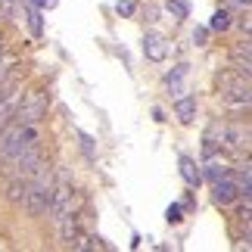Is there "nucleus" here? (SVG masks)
<instances>
[{
  "instance_id": "f257e3e1",
  "label": "nucleus",
  "mask_w": 252,
  "mask_h": 252,
  "mask_svg": "<svg viewBox=\"0 0 252 252\" xmlns=\"http://www.w3.org/2000/svg\"><path fill=\"white\" fill-rule=\"evenodd\" d=\"M53 171L47 162H41V165L34 168V174L28 178V193H25V209L28 215H47V209H50V199H53Z\"/></svg>"
},
{
  "instance_id": "f03ea898",
  "label": "nucleus",
  "mask_w": 252,
  "mask_h": 252,
  "mask_svg": "<svg viewBox=\"0 0 252 252\" xmlns=\"http://www.w3.org/2000/svg\"><path fill=\"white\" fill-rule=\"evenodd\" d=\"M72 212H75V190H72L69 181H60L53 187V199H50V209H47V218H50L53 224H60Z\"/></svg>"
},
{
  "instance_id": "7ed1b4c3",
  "label": "nucleus",
  "mask_w": 252,
  "mask_h": 252,
  "mask_svg": "<svg viewBox=\"0 0 252 252\" xmlns=\"http://www.w3.org/2000/svg\"><path fill=\"white\" fill-rule=\"evenodd\" d=\"M44 112H47V94L34 91V94L22 96V103H19V109L13 115V122L16 125H37L44 119Z\"/></svg>"
},
{
  "instance_id": "20e7f679",
  "label": "nucleus",
  "mask_w": 252,
  "mask_h": 252,
  "mask_svg": "<svg viewBox=\"0 0 252 252\" xmlns=\"http://www.w3.org/2000/svg\"><path fill=\"white\" fill-rule=\"evenodd\" d=\"M221 96L227 106H240V109H252V87L246 84V78H221Z\"/></svg>"
},
{
  "instance_id": "39448f33",
  "label": "nucleus",
  "mask_w": 252,
  "mask_h": 252,
  "mask_svg": "<svg viewBox=\"0 0 252 252\" xmlns=\"http://www.w3.org/2000/svg\"><path fill=\"white\" fill-rule=\"evenodd\" d=\"M221 143L230 147V150H246L252 143V134L246 128H240V125H224V128H221Z\"/></svg>"
},
{
  "instance_id": "423d86ee",
  "label": "nucleus",
  "mask_w": 252,
  "mask_h": 252,
  "mask_svg": "<svg viewBox=\"0 0 252 252\" xmlns=\"http://www.w3.org/2000/svg\"><path fill=\"white\" fill-rule=\"evenodd\" d=\"M212 196H215V202L218 206H230V202H234L240 193H237V181L230 178H221V181H215V187H212Z\"/></svg>"
},
{
  "instance_id": "0eeeda50",
  "label": "nucleus",
  "mask_w": 252,
  "mask_h": 252,
  "mask_svg": "<svg viewBox=\"0 0 252 252\" xmlns=\"http://www.w3.org/2000/svg\"><path fill=\"white\" fill-rule=\"evenodd\" d=\"M19 103H22V94H19V87H16V91H9L3 100H0V128L13 122V115H16V109H19Z\"/></svg>"
},
{
  "instance_id": "6e6552de",
  "label": "nucleus",
  "mask_w": 252,
  "mask_h": 252,
  "mask_svg": "<svg viewBox=\"0 0 252 252\" xmlns=\"http://www.w3.org/2000/svg\"><path fill=\"white\" fill-rule=\"evenodd\" d=\"M56 227H60V237H63V243H65V246H72L75 240L81 237V230H78V218H75V212H72V215H65V218H63Z\"/></svg>"
},
{
  "instance_id": "1a4fd4ad",
  "label": "nucleus",
  "mask_w": 252,
  "mask_h": 252,
  "mask_svg": "<svg viewBox=\"0 0 252 252\" xmlns=\"http://www.w3.org/2000/svg\"><path fill=\"white\" fill-rule=\"evenodd\" d=\"M143 53L150 56V60H165V41H162L159 34H147L143 37Z\"/></svg>"
},
{
  "instance_id": "9d476101",
  "label": "nucleus",
  "mask_w": 252,
  "mask_h": 252,
  "mask_svg": "<svg viewBox=\"0 0 252 252\" xmlns=\"http://www.w3.org/2000/svg\"><path fill=\"white\" fill-rule=\"evenodd\" d=\"M174 112H178V119H181L184 125H190L193 119H196V100H193V96H178Z\"/></svg>"
},
{
  "instance_id": "9b49d317",
  "label": "nucleus",
  "mask_w": 252,
  "mask_h": 252,
  "mask_svg": "<svg viewBox=\"0 0 252 252\" xmlns=\"http://www.w3.org/2000/svg\"><path fill=\"white\" fill-rule=\"evenodd\" d=\"M237 193L246 202H252V165H243L237 171Z\"/></svg>"
},
{
  "instance_id": "f8f14e48",
  "label": "nucleus",
  "mask_w": 252,
  "mask_h": 252,
  "mask_svg": "<svg viewBox=\"0 0 252 252\" xmlns=\"http://www.w3.org/2000/svg\"><path fill=\"white\" fill-rule=\"evenodd\" d=\"M181 174H184V181H187L190 187H199L202 171H199V165H196V162H193L190 156H184V159H181Z\"/></svg>"
},
{
  "instance_id": "ddd939ff",
  "label": "nucleus",
  "mask_w": 252,
  "mask_h": 252,
  "mask_svg": "<svg viewBox=\"0 0 252 252\" xmlns=\"http://www.w3.org/2000/svg\"><path fill=\"white\" fill-rule=\"evenodd\" d=\"M234 69L237 75H243V78H252V56H243V53H234Z\"/></svg>"
},
{
  "instance_id": "4468645a",
  "label": "nucleus",
  "mask_w": 252,
  "mask_h": 252,
  "mask_svg": "<svg viewBox=\"0 0 252 252\" xmlns=\"http://www.w3.org/2000/svg\"><path fill=\"white\" fill-rule=\"evenodd\" d=\"M209 28H212V32H227V28H230V13H224V9H218V13L212 16Z\"/></svg>"
},
{
  "instance_id": "2eb2a0df",
  "label": "nucleus",
  "mask_w": 252,
  "mask_h": 252,
  "mask_svg": "<svg viewBox=\"0 0 252 252\" xmlns=\"http://www.w3.org/2000/svg\"><path fill=\"white\" fill-rule=\"evenodd\" d=\"M227 165H221V162H209V165H206V178L212 181V184H215V181H221V178H227Z\"/></svg>"
},
{
  "instance_id": "dca6fc26",
  "label": "nucleus",
  "mask_w": 252,
  "mask_h": 252,
  "mask_svg": "<svg viewBox=\"0 0 252 252\" xmlns=\"http://www.w3.org/2000/svg\"><path fill=\"white\" fill-rule=\"evenodd\" d=\"M184 75H187V65H178V69L168 75V87H171V94H181V81H184Z\"/></svg>"
},
{
  "instance_id": "f3484780",
  "label": "nucleus",
  "mask_w": 252,
  "mask_h": 252,
  "mask_svg": "<svg viewBox=\"0 0 252 252\" xmlns=\"http://www.w3.org/2000/svg\"><path fill=\"white\" fill-rule=\"evenodd\" d=\"M25 19H28V28L34 34H41V13H37V6H25Z\"/></svg>"
},
{
  "instance_id": "a211bd4d",
  "label": "nucleus",
  "mask_w": 252,
  "mask_h": 252,
  "mask_svg": "<svg viewBox=\"0 0 252 252\" xmlns=\"http://www.w3.org/2000/svg\"><path fill=\"white\" fill-rule=\"evenodd\" d=\"M168 13H171L174 19H187V13H190L187 0H168Z\"/></svg>"
},
{
  "instance_id": "6ab92c4d",
  "label": "nucleus",
  "mask_w": 252,
  "mask_h": 252,
  "mask_svg": "<svg viewBox=\"0 0 252 252\" xmlns=\"http://www.w3.org/2000/svg\"><path fill=\"white\" fill-rule=\"evenodd\" d=\"M16 87H19V78H16L13 72H6L3 78H0V100H3V96H6L9 91H16Z\"/></svg>"
},
{
  "instance_id": "aec40b11",
  "label": "nucleus",
  "mask_w": 252,
  "mask_h": 252,
  "mask_svg": "<svg viewBox=\"0 0 252 252\" xmlns=\"http://www.w3.org/2000/svg\"><path fill=\"white\" fill-rule=\"evenodd\" d=\"M234 53H243V56H252V34H246L243 41H240V47H237Z\"/></svg>"
},
{
  "instance_id": "412c9836",
  "label": "nucleus",
  "mask_w": 252,
  "mask_h": 252,
  "mask_svg": "<svg viewBox=\"0 0 252 252\" xmlns=\"http://www.w3.org/2000/svg\"><path fill=\"white\" fill-rule=\"evenodd\" d=\"M165 218L171 221V224H178V221H184V218H181V206H168V212H165Z\"/></svg>"
},
{
  "instance_id": "4be33fe9",
  "label": "nucleus",
  "mask_w": 252,
  "mask_h": 252,
  "mask_svg": "<svg viewBox=\"0 0 252 252\" xmlns=\"http://www.w3.org/2000/svg\"><path fill=\"white\" fill-rule=\"evenodd\" d=\"M206 37H209L206 28H193V44H206Z\"/></svg>"
},
{
  "instance_id": "5701e85b",
  "label": "nucleus",
  "mask_w": 252,
  "mask_h": 252,
  "mask_svg": "<svg viewBox=\"0 0 252 252\" xmlns=\"http://www.w3.org/2000/svg\"><path fill=\"white\" fill-rule=\"evenodd\" d=\"M78 137H81V147H84V153H87V156H94V140L87 137V134H78Z\"/></svg>"
},
{
  "instance_id": "b1692460",
  "label": "nucleus",
  "mask_w": 252,
  "mask_h": 252,
  "mask_svg": "<svg viewBox=\"0 0 252 252\" xmlns=\"http://www.w3.org/2000/svg\"><path fill=\"white\" fill-rule=\"evenodd\" d=\"M56 3H60V0H34V6H37V9H53Z\"/></svg>"
},
{
  "instance_id": "393cba45",
  "label": "nucleus",
  "mask_w": 252,
  "mask_h": 252,
  "mask_svg": "<svg viewBox=\"0 0 252 252\" xmlns=\"http://www.w3.org/2000/svg\"><path fill=\"white\" fill-rule=\"evenodd\" d=\"M115 9H119V16H131L134 13V3H119Z\"/></svg>"
},
{
  "instance_id": "a878e982",
  "label": "nucleus",
  "mask_w": 252,
  "mask_h": 252,
  "mask_svg": "<svg viewBox=\"0 0 252 252\" xmlns=\"http://www.w3.org/2000/svg\"><path fill=\"white\" fill-rule=\"evenodd\" d=\"M9 72V60H6V56L3 53H0V78H3V75Z\"/></svg>"
},
{
  "instance_id": "bb28decb",
  "label": "nucleus",
  "mask_w": 252,
  "mask_h": 252,
  "mask_svg": "<svg viewBox=\"0 0 252 252\" xmlns=\"http://www.w3.org/2000/svg\"><path fill=\"white\" fill-rule=\"evenodd\" d=\"M240 28H243V34H252V16H246L243 22H240Z\"/></svg>"
},
{
  "instance_id": "cd10ccee",
  "label": "nucleus",
  "mask_w": 252,
  "mask_h": 252,
  "mask_svg": "<svg viewBox=\"0 0 252 252\" xmlns=\"http://www.w3.org/2000/svg\"><path fill=\"white\" fill-rule=\"evenodd\" d=\"M240 246H243V249H252V230H249L243 240H240Z\"/></svg>"
},
{
  "instance_id": "c85d7f7f",
  "label": "nucleus",
  "mask_w": 252,
  "mask_h": 252,
  "mask_svg": "<svg viewBox=\"0 0 252 252\" xmlns=\"http://www.w3.org/2000/svg\"><path fill=\"white\" fill-rule=\"evenodd\" d=\"M234 3H240V6H249V3H252V0H234Z\"/></svg>"
}]
</instances>
